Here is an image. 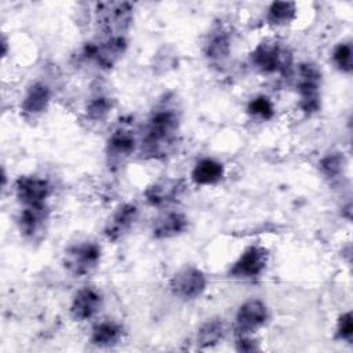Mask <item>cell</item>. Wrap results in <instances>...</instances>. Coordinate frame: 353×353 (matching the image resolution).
Instances as JSON below:
<instances>
[{"instance_id": "1", "label": "cell", "mask_w": 353, "mask_h": 353, "mask_svg": "<svg viewBox=\"0 0 353 353\" xmlns=\"http://www.w3.org/2000/svg\"><path fill=\"white\" fill-rule=\"evenodd\" d=\"M179 124L181 117L175 109L163 106L153 110L141 143L142 156L148 159L167 157L175 148Z\"/></svg>"}, {"instance_id": "2", "label": "cell", "mask_w": 353, "mask_h": 353, "mask_svg": "<svg viewBox=\"0 0 353 353\" xmlns=\"http://www.w3.org/2000/svg\"><path fill=\"white\" fill-rule=\"evenodd\" d=\"M101 262V247L94 241H79L70 244L62 258V265L73 277L91 274Z\"/></svg>"}, {"instance_id": "3", "label": "cell", "mask_w": 353, "mask_h": 353, "mask_svg": "<svg viewBox=\"0 0 353 353\" xmlns=\"http://www.w3.org/2000/svg\"><path fill=\"white\" fill-rule=\"evenodd\" d=\"M134 15V6L128 1H102L97 4L95 17L106 36H124Z\"/></svg>"}, {"instance_id": "4", "label": "cell", "mask_w": 353, "mask_h": 353, "mask_svg": "<svg viewBox=\"0 0 353 353\" xmlns=\"http://www.w3.org/2000/svg\"><path fill=\"white\" fill-rule=\"evenodd\" d=\"M321 73L313 63H302L298 68L296 90L299 94V106L306 113H314L320 109Z\"/></svg>"}, {"instance_id": "5", "label": "cell", "mask_w": 353, "mask_h": 353, "mask_svg": "<svg viewBox=\"0 0 353 353\" xmlns=\"http://www.w3.org/2000/svg\"><path fill=\"white\" fill-rule=\"evenodd\" d=\"M251 62L262 73H283L291 66V55L279 43L265 41L252 51Z\"/></svg>"}, {"instance_id": "6", "label": "cell", "mask_w": 353, "mask_h": 353, "mask_svg": "<svg viewBox=\"0 0 353 353\" xmlns=\"http://www.w3.org/2000/svg\"><path fill=\"white\" fill-rule=\"evenodd\" d=\"M127 48L124 36H106L105 40L87 43L83 48V57L94 61L102 69H110L121 58Z\"/></svg>"}, {"instance_id": "7", "label": "cell", "mask_w": 353, "mask_h": 353, "mask_svg": "<svg viewBox=\"0 0 353 353\" xmlns=\"http://www.w3.org/2000/svg\"><path fill=\"white\" fill-rule=\"evenodd\" d=\"M269 251L262 245H250L234 261L229 269V276L239 280H252L259 277L268 265Z\"/></svg>"}, {"instance_id": "8", "label": "cell", "mask_w": 353, "mask_h": 353, "mask_svg": "<svg viewBox=\"0 0 353 353\" xmlns=\"http://www.w3.org/2000/svg\"><path fill=\"white\" fill-rule=\"evenodd\" d=\"M207 288V277L205 274L194 268V266H185L179 269L170 281V290L174 296L192 301L199 298Z\"/></svg>"}, {"instance_id": "9", "label": "cell", "mask_w": 353, "mask_h": 353, "mask_svg": "<svg viewBox=\"0 0 353 353\" xmlns=\"http://www.w3.org/2000/svg\"><path fill=\"white\" fill-rule=\"evenodd\" d=\"M137 148V138L134 130L127 124H120L109 137L106 145V154L112 165H120L127 157L132 154Z\"/></svg>"}, {"instance_id": "10", "label": "cell", "mask_w": 353, "mask_h": 353, "mask_svg": "<svg viewBox=\"0 0 353 353\" xmlns=\"http://www.w3.org/2000/svg\"><path fill=\"white\" fill-rule=\"evenodd\" d=\"M15 196L23 205L46 204L51 194V185L40 176H19L14 185Z\"/></svg>"}, {"instance_id": "11", "label": "cell", "mask_w": 353, "mask_h": 353, "mask_svg": "<svg viewBox=\"0 0 353 353\" xmlns=\"http://www.w3.org/2000/svg\"><path fill=\"white\" fill-rule=\"evenodd\" d=\"M50 212L46 204L40 205H23L17 223L21 234L29 240H37L46 232Z\"/></svg>"}, {"instance_id": "12", "label": "cell", "mask_w": 353, "mask_h": 353, "mask_svg": "<svg viewBox=\"0 0 353 353\" xmlns=\"http://www.w3.org/2000/svg\"><path fill=\"white\" fill-rule=\"evenodd\" d=\"M269 312L266 305L259 299L244 302L236 313V327L239 334L250 335L266 324Z\"/></svg>"}, {"instance_id": "13", "label": "cell", "mask_w": 353, "mask_h": 353, "mask_svg": "<svg viewBox=\"0 0 353 353\" xmlns=\"http://www.w3.org/2000/svg\"><path fill=\"white\" fill-rule=\"evenodd\" d=\"M186 185L181 178H167L149 185L145 189V199L153 207H163L176 201L185 192Z\"/></svg>"}, {"instance_id": "14", "label": "cell", "mask_w": 353, "mask_h": 353, "mask_svg": "<svg viewBox=\"0 0 353 353\" xmlns=\"http://www.w3.org/2000/svg\"><path fill=\"white\" fill-rule=\"evenodd\" d=\"M139 215V210L135 204L125 203L116 208V211L112 214V216L108 219L103 234L110 241H117L123 239L134 226Z\"/></svg>"}, {"instance_id": "15", "label": "cell", "mask_w": 353, "mask_h": 353, "mask_svg": "<svg viewBox=\"0 0 353 353\" xmlns=\"http://www.w3.org/2000/svg\"><path fill=\"white\" fill-rule=\"evenodd\" d=\"M102 294L94 287H84L76 292L70 303V314L76 321L92 319L102 307Z\"/></svg>"}, {"instance_id": "16", "label": "cell", "mask_w": 353, "mask_h": 353, "mask_svg": "<svg viewBox=\"0 0 353 353\" xmlns=\"http://www.w3.org/2000/svg\"><path fill=\"white\" fill-rule=\"evenodd\" d=\"M189 228V219L178 211H167L159 215L152 225V234L157 240L172 239L183 234Z\"/></svg>"}, {"instance_id": "17", "label": "cell", "mask_w": 353, "mask_h": 353, "mask_svg": "<svg viewBox=\"0 0 353 353\" xmlns=\"http://www.w3.org/2000/svg\"><path fill=\"white\" fill-rule=\"evenodd\" d=\"M232 48V37L230 33L221 25L215 26L207 36L204 43V54L212 62L225 61Z\"/></svg>"}, {"instance_id": "18", "label": "cell", "mask_w": 353, "mask_h": 353, "mask_svg": "<svg viewBox=\"0 0 353 353\" xmlns=\"http://www.w3.org/2000/svg\"><path fill=\"white\" fill-rule=\"evenodd\" d=\"M50 101H51L50 87L41 81H37V83H33L28 88V91L22 99L21 109L25 114L37 116L48 108Z\"/></svg>"}, {"instance_id": "19", "label": "cell", "mask_w": 353, "mask_h": 353, "mask_svg": "<svg viewBox=\"0 0 353 353\" xmlns=\"http://www.w3.org/2000/svg\"><path fill=\"white\" fill-rule=\"evenodd\" d=\"M225 174V168L222 163L215 159L204 157L199 160L192 170V181L196 185H215L218 183Z\"/></svg>"}, {"instance_id": "20", "label": "cell", "mask_w": 353, "mask_h": 353, "mask_svg": "<svg viewBox=\"0 0 353 353\" xmlns=\"http://www.w3.org/2000/svg\"><path fill=\"white\" fill-rule=\"evenodd\" d=\"M123 336V327L117 321L103 320L97 323L91 330L90 341L98 347H110L120 342Z\"/></svg>"}, {"instance_id": "21", "label": "cell", "mask_w": 353, "mask_h": 353, "mask_svg": "<svg viewBox=\"0 0 353 353\" xmlns=\"http://www.w3.org/2000/svg\"><path fill=\"white\" fill-rule=\"evenodd\" d=\"M226 335V324L222 319H211L203 323L194 336V342L200 349H208L218 345Z\"/></svg>"}, {"instance_id": "22", "label": "cell", "mask_w": 353, "mask_h": 353, "mask_svg": "<svg viewBox=\"0 0 353 353\" xmlns=\"http://www.w3.org/2000/svg\"><path fill=\"white\" fill-rule=\"evenodd\" d=\"M296 15V4L292 1H274L269 6L266 19L270 25L281 26L290 23Z\"/></svg>"}, {"instance_id": "23", "label": "cell", "mask_w": 353, "mask_h": 353, "mask_svg": "<svg viewBox=\"0 0 353 353\" xmlns=\"http://www.w3.org/2000/svg\"><path fill=\"white\" fill-rule=\"evenodd\" d=\"M247 112L254 119L268 121L274 116V105L269 97L258 95L248 102Z\"/></svg>"}, {"instance_id": "24", "label": "cell", "mask_w": 353, "mask_h": 353, "mask_svg": "<svg viewBox=\"0 0 353 353\" xmlns=\"http://www.w3.org/2000/svg\"><path fill=\"white\" fill-rule=\"evenodd\" d=\"M110 109H112V101L105 95H98L88 102L85 113L90 120L102 121L108 117V114L110 113Z\"/></svg>"}, {"instance_id": "25", "label": "cell", "mask_w": 353, "mask_h": 353, "mask_svg": "<svg viewBox=\"0 0 353 353\" xmlns=\"http://www.w3.org/2000/svg\"><path fill=\"white\" fill-rule=\"evenodd\" d=\"M352 44L349 41L339 43L332 51V61L342 73H350L353 70Z\"/></svg>"}, {"instance_id": "26", "label": "cell", "mask_w": 353, "mask_h": 353, "mask_svg": "<svg viewBox=\"0 0 353 353\" xmlns=\"http://www.w3.org/2000/svg\"><path fill=\"white\" fill-rule=\"evenodd\" d=\"M345 167V159L339 153H331L321 159L320 161V170L321 172L331 179L338 178L343 172Z\"/></svg>"}, {"instance_id": "27", "label": "cell", "mask_w": 353, "mask_h": 353, "mask_svg": "<svg viewBox=\"0 0 353 353\" xmlns=\"http://www.w3.org/2000/svg\"><path fill=\"white\" fill-rule=\"evenodd\" d=\"M336 338L339 341L352 342L353 339V317L350 312L343 313L336 323Z\"/></svg>"}, {"instance_id": "28", "label": "cell", "mask_w": 353, "mask_h": 353, "mask_svg": "<svg viewBox=\"0 0 353 353\" xmlns=\"http://www.w3.org/2000/svg\"><path fill=\"white\" fill-rule=\"evenodd\" d=\"M236 349L239 352H255V350H259V346H258V342L251 339L248 335L240 334L239 338L236 339Z\"/></svg>"}]
</instances>
